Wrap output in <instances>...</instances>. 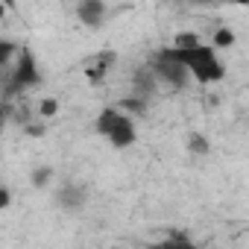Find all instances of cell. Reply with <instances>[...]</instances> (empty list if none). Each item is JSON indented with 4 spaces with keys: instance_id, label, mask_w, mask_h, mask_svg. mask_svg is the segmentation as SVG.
Segmentation results:
<instances>
[{
    "instance_id": "16",
    "label": "cell",
    "mask_w": 249,
    "mask_h": 249,
    "mask_svg": "<svg viewBox=\"0 0 249 249\" xmlns=\"http://www.w3.org/2000/svg\"><path fill=\"white\" fill-rule=\"evenodd\" d=\"M56 111H59V103H56L53 97H47V100L38 103V117H53Z\"/></svg>"
},
{
    "instance_id": "15",
    "label": "cell",
    "mask_w": 249,
    "mask_h": 249,
    "mask_svg": "<svg viewBox=\"0 0 249 249\" xmlns=\"http://www.w3.org/2000/svg\"><path fill=\"white\" fill-rule=\"evenodd\" d=\"M231 44H234V33L229 27H220L214 33V47H231Z\"/></svg>"
},
{
    "instance_id": "8",
    "label": "cell",
    "mask_w": 249,
    "mask_h": 249,
    "mask_svg": "<svg viewBox=\"0 0 249 249\" xmlns=\"http://www.w3.org/2000/svg\"><path fill=\"white\" fill-rule=\"evenodd\" d=\"M59 202H62L65 208L76 211V208L85 202V191H82V188H76V185H68V188H62V194H59Z\"/></svg>"
},
{
    "instance_id": "6",
    "label": "cell",
    "mask_w": 249,
    "mask_h": 249,
    "mask_svg": "<svg viewBox=\"0 0 249 249\" xmlns=\"http://www.w3.org/2000/svg\"><path fill=\"white\" fill-rule=\"evenodd\" d=\"M132 88H135V97H150L153 91H156V76H153V71L150 68H141L138 73H135V79H132Z\"/></svg>"
},
{
    "instance_id": "10",
    "label": "cell",
    "mask_w": 249,
    "mask_h": 249,
    "mask_svg": "<svg viewBox=\"0 0 249 249\" xmlns=\"http://www.w3.org/2000/svg\"><path fill=\"white\" fill-rule=\"evenodd\" d=\"M117 117H120V108H103V111L97 114V132H100V135H108V132L114 129Z\"/></svg>"
},
{
    "instance_id": "1",
    "label": "cell",
    "mask_w": 249,
    "mask_h": 249,
    "mask_svg": "<svg viewBox=\"0 0 249 249\" xmlns=\"http://www.w3.org/2000/svg\"><path fill=\"white\" fill-rule=\"evenodd\" d=\"M33 85H38V65H36L33 53H30L27 47H21V50H18L15 71H12V79H9V85H6V97L21 94V91L33 88Z\"/></svg>"
},
{
    "instance_id": "21",
    "label": "cell",
    "mask_w": 249,
    "mask_h": 249,
    "mask_svg": "<svg viewBox=\"0 0 249 249\" xmlns=\"http://www.w3.org/2000/svg\"><path fill=\"white\" fill-rule=\"evenodd\" d=\"M0 18H6V6L3 3H0Z\"/></svg>"
},
{
    "instance_id": "3",
    "label": "cell",
    "mask_w": 249,
    "mask_h": 249,
    "mask_svg": "<svg viewBox=\"0 0 249 249\" xmlns=\"http://www.w3.org/2000/svg\"><path fill=\"white\" fill-rule=\"evenodd\" d=\"M106 138H108V141H111V147H117V150H126V147H132V144H135V138H138L132 117L120 111V117H117V123H114V129H111Z\"/></svg>"
},
{
    "instance_id": "14",
    "label": "cell",
    "mask_w": 249,
    "mask_h": 249,
    "mask_svg": "<svg viewBox=\"0 0 249 249\" xmlns=\"http://www.w3.org/2000/svg\"><path fill=\"white\" fill-rule=\"evenodd\" d=\"M188 150L196 153V156H205V153H208V138L199 135V132H194V135L188 138Z\"/></svg>"
},
{
    "instance_id": "13",
    "label": "cell",
    "mask_w": 249,
    "mask_h": 249,
    "mask_svg": "<svg viewBox=\"0 0 249 249\" xmlns=\"http://www.w3.org/2000/svg\"><path fill=\"white\" fill-rule=\"evenodd\" d=\"M15 53H18V44H15V41L0 38V71H3V68L15 59Z\"/></svg>"
},
{
    "instance_id": "17",
    "label": "cell",
    "mask_w": 249,
    "mask_h": 249,
    "mask_svg": "<svg viewBox=\"0 0 249 249\" xmlns=\"http://www.w3.org/2000/svg\"><path fill=\"white\" fill-rule=\"evenodd\" d=\"M47 179H50V167H41V170L33 173V185H36V188H44Z\"/></svg>"
},
{
    "instance_id": "12",
    "label": "cell",
    "mask_w": 249,
    "mask_h": 249,
    "mask_svg": "<svg viewBox=\"0 0 249 249\" xmlns=\"http://www.w3.org/2000/svg\"><path fill=\"white\" fill-rule=\"evenodd\" d=\"M120 108H123V111H132V114H144L147 100H144V97H135V94H132V97H123V100H120Z\"/></svg>"
},
{
    "instance_id": "7",
    "label": "cell",
    "mask_w": 249,
    "mask_h": 249,
    "mask_svg": "<svg viewBox=\"0 0 249 249\" xmlns=\"http://www.w3.org/2000/svg\"><path fill=\"white\" fill-rule=\"evenodd\" d=\"M191 76H194L196 82H202V85H208V82H220V79L226 76V68H223V65H220V62L214 59L211 65H205V68H199V71H194Z\"/></svg>"
},
{
    "instance_id": "18",
    "label": "cell",
    "mask_w": 249,
    "mask_h": 249,
    "mask_svg": "<svg viewBox=\"0 0 249 249\" xmlns=\"http://www.w3.org/2000/svg\"><path fill=\"white\" fill-rule=\"evenodd\" d=\"M27 135L38 138V135H44V126H41V123H27Z\"/></svg>"
},
{
    "instance_id": "20",
    "label": "cell",
    "mask_w": 249,
    "mask_h": 249,
    "mask_svg": "<svg viewBox=\"0 0 249 249\" xmlns=\"http://www.w3.org/2000/svg\"><path fill=\"white\" fill-rule=\"evenodd\" d=\"M6 117H9V106H3V108H0V132H3V123H6Z\"/></svg>"
},
{
    "instance_id": "2",
    "label": "cell",
    "mask_w": 249,
    "mask_h": 249,
    "mask_svg": "<svg viewBox=\"0 0 249 249\" xmlns=\"http://www.w3.org/2000/svg\"><path fill=\"white\" fill-rule=\"evenodd\" d=\"M153 76L156 79H164L170 88H185V82H188V71L179 62H173L164 50H159V56L153 62Z\"/></svg>"
},
{
    "instance_id": "19",
    "label": "cell",
    "mask_w": 249,
    "mask_h": 249,
    "mask_svg": "<svg viewBox=\"0 0 249 249\" xmlns=\"http://www.w3.org/2000/svg\"><path fill=\"white\" fill-rule=\"evenodd\" d=\"M9 202H12V196H9V191H6V188H0V211H3V208H6Z\"/></svg>"
},
{
    "instance_id": "11",
    "label": "cell",
    "mask_w": 249,
    "mask_h": 249,
    "mask_svg": "<svg viewBox=\"0 0 249 249\" xmlns=\"http://www.w3.org/2000/svg\"><path fill=\"white\" fill-rule=\"evenodd\" d=\"M202 41H199V36L196 33H179L176 38H173V50H191V47H199Z\"/></svg>"
},
{
    "instance_id": "4",
    "label": "cell",
    "mask_w": 249,
    "mask_h": 249,
    "mask_svg": "<svg viewBox=\"0 0 249 249\" xmlns=\"http://www.w3.org/2000/svg\"><path fill=\"white\" fill-rule=\"evenodd\" d=\"M114 59H117V56H114L111 50H103V53L91 56V59L85 62V79H88L91 85H100V82L108 76V71H111Z\"/></svg>"
},
{
    "instance_id": "9",
    "label": "cell",
    "mask_w": 249,
    "mask_h": 249,
    "mask_svg": "<svg viewBox=\"0 0 249 249\" xmlns=\"http://www.w3.org/2000/svg\"><path fill=\"white\" fill-rule=\"evenodd\" d=\"M153 249H196L194 246V240L185 234V231H173L167 240H161V243H156Z\"/></svg>"
},
{
    "instance_id": "5",
    "label": "cell",
    "mask_w": 249,
    "mask_h": 249,
    "mask_svg": "<svg viewBox=\"0 0 249 249\" xmlns=\"http://www.w3.org/2000/svg\"><path fill=\"white\" fill-rule=\"evenodd\" d=\"M76 15L85 27H100L106 18V3H100V0H82L76 6Z\"/></svg>"
}]
</instances>
